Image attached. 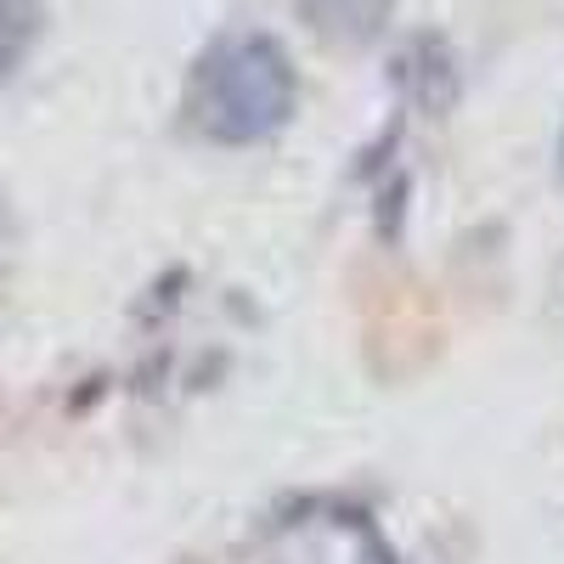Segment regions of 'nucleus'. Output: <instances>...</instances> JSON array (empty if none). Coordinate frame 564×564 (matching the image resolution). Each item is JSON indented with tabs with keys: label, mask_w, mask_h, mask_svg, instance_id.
<instances>
[{
	"label": "nucleus",
	"mask_w": 564,
	"mask_h": 564,
	"mask_svg": "<svg viewBox=\"0 0 564 564\" xmlns=\"http://www.w3.org/2000/svg\"><path fill=\"white\" fill-rule=\"evenodd\" d=\"M45 29V0H0V79L18 74Z\"/></svg>",
	"instance_id": "3"
},
{
	"label": "nucleus",
	"mask_w": 564,
	"mask_h": 564,
	"mask_svg": "<svg viewBox=\"0 0 564 564\" xmlns=\"http://www.w3.org/2000/svg\"><path fill=\"white\" fill-rule=\"evenodd\" d=\"M300 79L289 52L271 34H226L193 68L186 85V113L193 130L220 141V148H254V141L276 135L294 119Z\"/></svg>",
	"instance_id": "1"
},
{
	"label": "nucleus",
	"mask_w": 564,
	"mask_h": 564,
	"mask_svg": "<svg viewBox=\"0 0 564 564\" xmlns=\"http://www.w3.org/2000/svg\"><path fill=\"white\" fill-rule=\"evenodd\" d=\"M300 12L311 18V29L322 40L367 45V40H379L384 23L395 18V0H300Z\"/></svg>",
	"instance_id": "2"
}]
</instances>
